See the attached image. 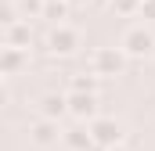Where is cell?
<instances>
[{
  "label": "cell",
  "instance_id": "e0dca14e",
  "mask_svg": "<svg viewBox=\"0 0 155 151\" xmlns=\"http://www.w3.org/2000/svg\"><path fill=\"white\" fill-rule=\"evenodd\" d=\"M47 4H54V0H47Z\"/></svg>",
  "mask_w": 155,
  "mask_h": 151
},
{
  "label": "cell",
  "instance_id": "3957f363",
  "mask_svg": "<svg viewBox=\"0 0 155 151\" xmlns=\"http://www.w3.org/2000/svg\"><path fill=\"white\" fill-rule=\"evenodd\" d=\"M87 130H90V137H94L97 148H116L119 140H123V126H119L116 119H105V115H97Z\"/></svg>",
  "mask_w": 155,
  "mask_h": 151
},
{
  "label": "cell",
  "instance_id": "4fadbf2b",
  "mask_svg": "<svg viewBox=\"0 0 155 151\" xmlns=\"http://www.w3.org/2000/svg\"><path fill=\"white\" fill-rule=\"evenodd\" d=\"M18 7H22V14L29 18V14H43V11H47V0H18Z\"/></svg>",
  "mask_w": 155,
  "mask_h": 151
},
{
  "label": "cell",
  "instance_id": "52a82bcc",
  "mask_svg": "<svg viewBox=\"0 0 155 151\" xmlns=\"http://www.w3.org/2000/svg\"><path fill=\"white\" fill-rule=\"evenodd\" d=\"M29 40H33V33H29V22H11V25H4V47H18V50H29Z\"/></svg>",
  "mask_w": 155,
  "mask_h": 151
},
{
  "label": "cell",
  "instance_id": "277c9868",
  "mask_svg": "<svg viewBox=\"0 0 155 151\" xmlns=\"http://www.w3.org/2000/svg\"><path fill=\"white\" fill-rule=\"evenodd\" d=\"M79 47V33L72 25H54L51 29V36H47V50L51 54H72Z\"/></svg>",
  "mask_w": 155,
  "mask_h": 151
},
{
  "label": "cell",
  "instance_id": "8fae6325",
  "mask_svg": "<svg viewBox=\"0 0 155 151\" xmlns=\"http://www.w3.org/2000/svg\"><path fill=\"white\" fill-rule=\"evenodd\" d=\"M97 83H101V76L94 72H79L69 79V94H97Z\"/></svg>",
  "mask_w": 155,
  "mask_h": 151
},
{
  "label": "cell",
  "instance_id": "7a4b0ae2",
  "mask_svg": "<svg viewBox=\"0 0 155 151\" xmlns=\"http://www.w3.org/2000/svg\"><path fill=\"white\" fill-rule=\"evenodd\" d=\"M123 65H126V54L119 47H97L90 54V72L94 76H119Z\"/></svg>",
  "mask_w": 155,
  "mask_h": 151
},
{
  "label": "cell",
  "instance_id": "9c48e42d",
  "mask_svg": "<svg viewBox=\"0 0 155 151\" xmlns=\"http://www.w3.org/2000/svg\"><path fill=\"white\" fill-rule=\"evenodd\" d=\"M61 140H65V148H69V151H94V148H97L87 126H72V130H65Z\"/></svg>",
  "mask_w": 155,
  "mask_h": 151
},
{
  "label": "cell",
  "instance_id": "9a60e30c",
  "mask_svg": "<svg viewBox=\"0 0 155 151\" xmlns=\"http://www.w3.org/2000/svg\"><path fill=\"white\" fill-rule=\"evenodd\" d=\"M141 18L155 22V0H141Z\"/></svg>",
  "mask_w": 155,
  "mask_h": 151
},
{
  "label": "cell",
  "instance_id": "ba28073f",
  "mask_svg": "<svg viewBox=\"0 0 155 151\" xmlns=\"http://www.w3.org/2000/svg\"><path fill=\"white\" fill-rule=\"evenodd\" d=\"M22 65H29V50H18V47H0V72L15 76Z\"/></svg>",
  "mask_w": 155,
  "mask_h": 151
},
{
  "label": "cell",
  "instance_id": "6da1fadb",
  "mask_svg": "<svg viewBox=\"0 0 155 151\" xmlns=\"http://www.w3.org/2000/svg\"><path fill=\"white\" fill-rule=\"evenodd\" d=\"M119 50H123V54H130V58H148V54L155 50V36L144 29V25H130V29L123 33Z\"/></svg>",
  "mask_w": 155,
  "mask_h": 151
},
{
  "label": "cell",
  "instance_id": "7c38bea8",
  "mask_svg": "<svg viewBox=\"0 0 155 151\" xmlns=\"http://www.w3.org/2000/svg\"><path fill=\"white\" fill-rule=\"evenodd\" d=\"M65 11H69V0H54V4H47V11H43V14H47L51 22L65 25V22H61V18H65Z\"/></svg>",
  "mask_w": 155,
  "mask_h": 151
},
{
  "label": "cell",
  "instance_id": "5b68a950",
  "mask_svg": "<svg viewBox=\"0 0 155 151\" xmlns=\"http://www.w3.org/2000/svg\"><path fill=\"white\" fill-rule=\"evenodd\" d=\"M58 137H65V130H61V126H58L54 119H43V115H40L36 122L29 126V140H33V144H40V148H47V144H54Z\"/></svg>",
  "mask_w": 155,
  "mask_h": 151
},
{
  "label": "cell",
  "instance_id": "2e32d148",
  "mask_svg": "<svg viewBox=\"0 0 155 151\" xmlns=\"http://www.w3.org/2000/svg\"><path fill=\"white\" fill-rule=\"evenodd\" d=\"M69 4H87V0H69Z\"/></svg>",
  "mask_w": 155,
  "mask_h": 151
},
{
  "label": "cell",
  "instance_id": "30bf717a",
  "mask_svg": "<svg viewBox=\"0 0 155 151\" xmlns=\"http://www.w3.org/2000/svg\"><path fill=\"white\" fill-rule=\"evenodd\" d=\"M65 112H69V97H61V94H47V97L40 101V115H43V119H54V122H58Z\"/></svg>",
  "mask_w": 155,
  "mask_h": 151
},
{
  "label": "cell",
  "instance_id": "8992f818",
  "mask_svg": "<svg viewBox=\"0 0 155 151\" xmlns=\"http://www.w3.org/2000/svg\"><path fill=\"white\" fill-rule=\"evenodd\" d=\"M69 115H76L79 122H94L97 119V94H69Z\"/></svg>",
  "mask_w": 155,
  "mask_h": 151
},
{
  "label": "cell",
  "instance_id": "5bb4252c",
  "mask_svg": "<svg viewBox=\"0 0 155 151\" xmlns=\"http://www.w3.org/2000/svg\"><path fill=\"white\" fill-rule=\"evenodd\" d=\"M119 14H141V0H112Z\"/></svg>",
  "mask_w": 155,
  "mask_h": 151
}]
</instances>
